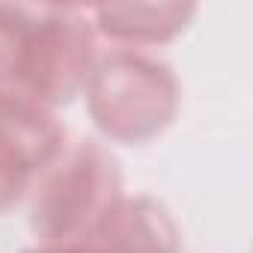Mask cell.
Here are the masks:
<instances>
[{"label":"cell","instance_id":"3957f363","mask_svg":"<svg viewBox=\"0 0 253 253\" xmlns=\"http://www.w3.org/2000/svg\"><path fill=\"white\" fill-rule=\"evenodd\" d=\"M95 60L98 36L84 6H27L9 92L57 110L84 92Z\"/></svg>","mask_w":253,"mask_h":253},{"label":"cell","instance_id":"7a4b0ae2","mask_svg":"<svg viewBox=\"0 0 253 253\" xmlns=\"http://www.w3.org/2000/svg\"><path fill=\"white\" fill-rule=\"evenodd\" d=\"M122 197L113 152L89 137L72 140L27 194L33 238L39 244L86 238Z\"/></svg>","mask_w":253,"mask_h":253},{"label":"cell","instance_id":"5b68a950","mask_svg":"<svg viewBox=\"0 0 253 253\" xmlns=\"http://www.w3.org/2000/svg\"><path fill=\"white\" fill-rule=\"evenodd\" d=\"M98 39L122 51H146L173 42L197 18V3H101L86 6Z\"/></svg>","mask_w":253,"mask_h":253},{"label":"cell","instance_id":"8992f818","mask_svg":"<svg viewBox=\"0 0 253 253\" xmlns=\"http://www.w3.org/2000/svg\"><path fill=\"white\" fill-rule=\"evenodd\" d=\"M107 253H179V226L170 209L149 197H122L92 235Z\"/></svg>","mask_w":253,"mask_h":253},{"label":"cell","instance_id":"6da1fadb","mask_svg":"<svg viewBox=\"0 0 253 253\" xmlns=\"http://www.w3.org/2000/svg\"><path fill=\"white\" fill-rule=\"evenodd\" d=\"M84 101L104 140L140 146L176 122L182 86L164 60L146 51L110 48L98 54L84 84Z\"/></svg>","mask_w":253,"mask_h":253},{"label":"cell","instance_id":"277c9868","mask_svg":"<svg viewBox=\"0 0 253 253\" xmlns=\"http://www.w3.org/2000/svg\"><path fill=\"white\" fill-rule=\"evenodd\" d=\"M66 143V125L54 110L18 92H0V211L27 200Z\"/></svg>","mask_w":253,"mask_h":253},{"label":"cell","instance_id":"ba28073f","mask_svg":"<svg viewBox=\"0 0 253 253\" xmlns=\"http://www.w3.org/2000/svg\"><path fill=\"white\" fill-rule=\"evenodd\" d=\"M21 253H107L98 241L92 238H78V241H54V244H30Z\"/></svg>","mask_w":253,"mask_h":253},{"label":"cell","instance_id":"52a82bcc","mask_svg":"<svg viewBox=\"0 0 253 253\" xmlns=\"http://www.w3.org/2000/svg\"><path fill=\"white\" fill-rule=\"evenodd\" d=\"M24 24H27V6L0 3V92H9L12 86Z\"/></svg>","mask_w":253,"mask_h":253}]
</instances>
